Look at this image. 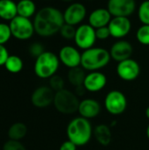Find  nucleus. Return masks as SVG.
I'll use <instances>...</instances> for the list:
<instances>
[{
    "label": "nucleus",
    "mask_w": 149,
    "mask_h": 150,
    "mask_svg": "<svg viewBox=\"0 0 149 150\" xmlns=\"http://www.w3.org/2000/svg\"><path fill=\"white\" fill-rule=\"evenodd\" d=\"M35 33L43 38H48L58 33L64 25L63 12L54 6H45L40 9L33 17Z\"/></svg>",
    "instance_id": "1"
},
{
    "label": "nucleus",
    "mask_w": 149,
    "mask_h": 150,
    "mask_svg": "<svg viewBox=\"0 0 149 150\" xmlns=\"http://www.w3.org/2000/svg\"><path fill=\"white\" fill-rule=\"evenodd\" d=\"M66 134L68 140L77 147L85 146L93 136V127L90 120L81 116L72 119L67 126Z\"/></svg>",
    "instance_id": "2"
},
{
    "label": "nucleus",
    "mask_w": 149,
    "mask_h": 150,
    "mask_svg": "<svg viewBox=\"0 0 149 150\" xmlns=\"http://www.w3.org/2000/svg\"><path fill=\"white\" fill-rule=\"evenodd\" d=\"M112 60L109 50L104 47H93L82 53L81 67L86 71H100Z\"/></svg>",
    "instance_id": "3"
},
{
    "label": "nucleus",
    "mask_w": 149,
    "mask_h": 150,
    "mask_svg": "<svg viewBox=\"0 0 149 150\" xmlns=\"http://www.w3.org/2000/svg\"><path fill=\"white\" fill-rule=\"evenodd\" d=\"M60 64L61 62L57 54L50 51H45L35 59L34 73L41 79H49L56 75Z\"/></svg>",
    "instance_id": "4"
},
{
    "label": "nucleus",
    "mask_w": 149,
    "mask_h": 150,
    "mask_svg": "<svg viewBox=\"0 0 149 150\" xmlns=\"http://www.w3.org/2000/svg\"><path fill=\"white\" fill-rule=\"evenodd\" d=\"M53 104L59 112L63 114H73L78 111L80 100L75 92L63 89L55 92Z\"/></svg>",
    "instance_id": "5"
},
{
    "label": "nucleus",
    "mask_w": 149,
    "mask_h": 150,
    "mask_svg": "<svg viewBox=\"0 0 149 150\" xmlns=\"http://www.w3.org/2000/svg\"><path fill=\"white\" fill-rule=\"evenodd\" d=\"M11 35L19 40H27L35 33L33 22L27 18L17 16L9 23Z\"/></svg>",
    "instance_id": "6"
},
{
    "label": "nucleus",
    "mask_w": 149,
    "mask_h": 150,
    "mask_svg": "<svg viewBox=\"0 0 149 150\" xmlns=\"http://www.w3.org/2000/svg\"><path fill=\"white\" fill-rule=\"evenodd\" d=\"M97 40L96 29L90 24H81L76 27L74 42L78 49L84 51L93 47Z\"/></svg>",
    "instance_id": "7"
},
{
    "label": "nucleus",
    "mask_w": 149,
    "mask_h": 150,
    "mask_svg": "<svg viewBox=\"0 0 149 150\" xmlns=\"http://www.w3.org/2000/svg\"><path fill=\"white\" fill-rule=\"evenodd\" d=\"M105 108L112 115H120L127 108V98L126 95L118 90L109 91L105 98Z\"/></svg>",
    "instance_id": "8"
},
{
    "label": "nucleus",
    "mask_w": 149,
    "mask_h": 150,
    "mask_svg": "<svg viewBox=\"0 0 149 150\" xmlns=\"http://www.w3.org/2000/svg\"><path fill=\"white\" fill-rule=\"evenodd\" d=\"M116 72L118 76L126 82H133L136 80L141 74V66L137 61L129 58L127 60L118 62Z\"/></svg>",
    "instance_id": "9"
},
{
    "label": "nucleus",
    "mask_w": 149,
    "mask_h": 150,
    "mask_svg": "<svg viewBox=\"0 0 149 150\" xmlns=\"http://www.w3.org/2000/svg\"><path fill=\"white\" fill-rule=\"evenodd\" d=\"M87 16L85 5L80 2L69 4L63 12L64 22L66 24L76 26L80 25Z\"/></svg>",
    "instance_id": "10"
},
{
    "label": "nucleus",
    "mask_w": 149,
    "mask_h": 150,
    "mask_svg": "<svg viewBox=\"0 0 149 150\" xmlns=\"http://www.w3.org/2000/svg\"><path fill=\"white\" fill-rule=\"evenodd\" d=\"M135 0H108L107 9L112 17H130L136 10Z\"/></svg>",
    "instance_id": "11"
},
{
    "label": "nucleus",
    "mask_w": 149,
    "mask_h": 150,
    "mask_svg": "<svg viewBox=\"0 0 149 150\" xmlns=\"http://www.w3.org/2000/svg\"><path fill=\"white\" fill-rule=\"evenodd\" d=\"M60 62L68 69H73L81 66L82 53L76 47L66 45L63 46L58 54Z\"/></svg>",
    "instance_id": "12"
},
{
    "label": "nucleus",
    "mask_w": 149,
    "mask_h": 150,
    "mask_svg": "<svg viewBox=\"0 0 149 150\" xmlns=\"http://www.w3.org/2000/svg\"><path fill=\"white\" fill-rule=\"evenodd\" d=\"M111 37L117 40H123L126 37L132 29V22L128 17H112L108 25Z\"/></svg>",
    "instance_id": "13"
},
{
    "label": "nucleus",
    "mask_w": 149,
    "mask_h": 150,
    "mask_svg": "<svg viewBox=\"0 0 149 150\" xmlns=\"http://www.w3.org/2000/svg\"><path fill=\"white\" fill-rule=\"evenodd\" d=\"M55 92L49 86H40L31 96L32 104L37 108H46L54 103Z\"/></svg>",
    "instance_id": "14"
},
{
    "label": "nucleus",
    "mask_w": 149,
    "mask_h": 150,
    "mask_svg": "<svg viewBox=\"0 0 149 150\" xmlns=\"http://www.w3.org/2000/svg\"><path fill=\"white\" fill-rule=\"evenodd\" d=\"M109 52L112 60L117 62H120L132 58L133 54V47L126 40H119L112 45Z\"/></svg>",
    "instance_id": "15"
},
{
    "label": "nucleus",
    "mask_w": 149,
    "mask_h": 150,
    "mask_svg": "<svg viewBox=\"0 0 149 150\" xmlns=\"http://www.w3.org/2000/svg\"><path fill=\"white\" fill-rule=\"evenodd\" d=\"M107 84V77L101 71H91L86 74L83 87L89 92H98Z\"/></svg>",
    "instance_id": "16"
},
{
    "label": "nucleus",
    "mask_w": 149,
    "mask_h": 150,
    "mask_svg": "<svg viewBox=\"0 0 149 150\" xmlns=\"http://www.w3.org/2000/svg\"><path fill=\"white\" fill-rule=\"evenodd\" d=\"M77 112L81 117L91 120L97 117L101 112V105L94 98H84L80 100Z\"/></svg>",
    "instance_id": "17"
},
{
    "label": "nucleus",
    "mask_w": 149,
    "mask_h": 150,
    "mask_svg": "<svg viewBox=\"0 0 149 150\" xmlns=\"http://www.w3.org/2000/svg\"><path fill=\"white\" fill-rule=\"evenodd\" d=\"M112 16L107 8H97L93 10L88 17V24L95 29L108 26Z\"/></svg>",
    "instance_id": "18"
},
{
    "label": "nucleus",
    "mask_w": 149,
    "mask_h": 150,
    "mask_svg": "<svg viewBox=\"0 0 149 150\" xmlns=\"http://www.w3.org/2000/svg\"><path fill=\"white\" fill-rule=\"evenodd\" d=\"M18 16L17 3L13 0H0V18L11 21Z\"/></svg>",
    "instance_id": "19"
},
{
    "label": "nucleus",
    "mask_w": 149,
    "mask_h": 150,
    "mask_svg": "<svg viewBox=\"0 0 149 150\" xmlns=\"http://www.w3.org/2000/svg\"><path fill=\"white\" fill-rule=\"evenodd\" d=\"M93 136L97 142L103 146H108L112 139L111 128L105 124L98 125L93 129Z\"/></svg>",
    "instance_id": "20"
},
{
    "label": "nucleus",
    "mask_w": 149,
    "mask_h": 150,
    "mask_svg": "<svg viewBox=\"0 0 149 150\" xmlns=\"http://www.w3.org/2000/svg\"><path fill=\"white\" fill-rule=\"evenodd\" d=\"M17 8L18 15L27 18L34 17L37 12L36 4L33 0H19L17 3Z\"/></svg>",
    "instance_id": "21"
},
{
    "label": "nucleus",
    "mask_w": 149,
    "mask_h": 150,
    "mask_svg": "<svg viewBox=\"0 0 149 150\" xmlns=\"http://www.w3.org/2000/svg\"><path fill=\"white\" fill-rule=\"evenodd\" d=\"M85 69H83L81 66L69 69L68 72V80L70 84L74 87H79L83 85V82L86 76Z\"/></svg>",
    "instance_id": "22"
},
{
    "label": "nucleus",
    "mask_w": 149,
    "mask_h": 150,
    "mask_svg": "<svg viewBox=\"0 0 149 150\" xmlns=\"http://www.w3.org/2000/svg\"><path fill=\"white\" fill-rule=\"evenodd\" d=\"M27 134V127L22 122H16L12 124L8 130V137L10 140L19 141L25 138Z\"/></svg>",
    "instance_id": "23"
},
{
    "label": "nucleus",
    "mask_w": 149,
    "mask_h": 150,
    "mask_svg": "<svg viewBox=\"0 0 149 150\" xmlns=\"http://www.w3.org/2000/svg\"><path fill=\"white\" fill-rule=\"evenodd\" d=\"M4 67L6 70L9 71L10 73L17 74V73H19L23 69L24 63H23L22 59L19 56L11 54V55H9L8 59L6 60L4 63Z\"/></svg>",
    "instance_id": "24"
},
{
    "label": "nucleus",
    "mask_w": 149,
    "mask_h": 150,
    "mask_svg": "<svg viewBox=\"0 0 149 150\" xmlns=\"http://www.w3.org/2000/svg\"><path fill=\"white\" fill-rule=\"evenodd\" d=\"M137 15L142 25H149V0L143 1L138 7Z\"/></svg>",
    "instance_id": "25"
},
{
    "label": "nucleus",
    "mask_w": 149,
    "mask_h": 150,
    "mask_svg": "<svg viewBox=\"0 0 149 150\" xmlns=\"http://www.w3.org/2000/svg\"><path fill=\"white\" fill-rule=\"evenodd\" d=\"M136 40L143 46H149V25H141L137 29Z\"/></svg>",
    "instance_id": "26"
},
{
    "label": "nucleus",
    "mask_w": 149,
    "mask_h": 150,
    "mask_svg": "<svg viewBox=\"0 0 149 150\" xmlns=\"http://www.w3.org/2000/svg\"><path fill=\"white\" fill-rule=\"evenodd\" d=\"M11 32L9 24L0 22V45L6 44L11 38Z\"/></svg>",
    "instance_id": "27"
},
{
    "label": "nucleus",
    "mask_w": 149,
    "mask_h": 150,
    "mask_svg": "<svg viewBox=\"0 0 149 150\" xmlns=\"http://www.w3.org/2000/svg\"><path fill=\"white\" fill-rule=\"evenodd\" d=\"M64 86H65V81L61 76L54 75L51 78H49V87L54 92H57L59 91L65 89Z\"/></svg>",
    "instance_id": "28"
},
{
    "label": "nucleus",
    "mask_w": 149,
    "mask_h": 150,
    "mask_svg": "<svg viewBox=\"0 0 149 150\" xmlns=\"http://www.w3.org/2000/svg\"><path fill=\"white\" fill-rule=\"evenodd\" d=\"M76 26L64 23V25L61 28L59 33L65 40H74L75 35H76Z\"/></svg>",
    "instance_id": "29"
},
{
    "label": "nucleus",
    "mask_w": 149,
    "mask_h": 150,
    "mask_svg": "<svg viewBox=\"0 0 149 150\" xmlns=\"http://www.w3.org/2000/svg\"><path fill=\"white\" fill-rule=\"evenodd\" d=\"M28 51H29V54L32 57H35V59L45 52L44 46L41 43H40V42H33V43H32L29 46Z\"/></svg>",
    "instance_id": "30"
},
{
    "label": "nucleus",
    "mask_w": 149,
    "mask_h": 150,
    "mask_svg": "<svg viewBox=\"0 0 149 150\" xmlns=\"http://www.w3.org/2000/svg\"><path fill=\"white\" fill-rule=\"evenodd\" d=\"M3 150H26V149L19 141L9 140L4 144Z\"/></svg>",
    "instance_id": "31"
},
{
    "label": "nucleus",
    "mask_w": 149,
    "mask_h": 150,
    "mask_svg": "<svg viewBox=\"0 0 149 150\" xmlns=\"http://www.w3.org/2000/svg\"><path fill=\"white\" fill-rule=\"evenodd\" d=\"M96 35H97V39L100 40H105L109 39L111 37V33H110L109 27L104 26V27L96 29Z\"/></svg>",
    "instance_id": "32"
},
{
    "label": "nucleus",
    "mask_w": 149,
    "mask_h": 150,
    "mask_svg": "<svg viewBox=\"0 0 149 150\" xmlns=\"http://www.w3.org/2000/svg\"><path fill=\"white\" fill-rule=\"evenodd\" d=\"M9 52L4 45H0V66H4L6 60L9 57Z\"/></svg>",
    "instance_id": "33"
},
{
    "label": "nucleus",
    "mask_w": 149,
    "mask_h": 150,
    "mask_svg": "<svg viewBox=\"0 0 149 150\" xmlns=\"http://www.w3.org/2000/svg\"><path fill=\"white\" fill-rule=\"evenodd\" d=\"M76 149H77V146L75 143H73L69 140H67L61 143L59 150H76Z\"/></svg>",
    "instance_id": "34"
},
{
    "label": "nucleus",
    "mask_w": 149,
    "mask_h": 150,
    "mask_svg": "<svg viewBox=\"0 0 149 150\" xmlns=\"http://www.w3.org/2000/svg\"><path fill=\"white\" fill-rule=\"evenodd\" d=\"M61 1L63 3H68V4H72L76 2V0H61Z\"/></svg>",
    "instance_id": "35"
},
{
    "label": "nucleus",
    "mask_w": 149,
    "mask_h": 150,
    "mask_svg": "<svg viewBox=\"0 0 149 150\" xmlns=\"http://www.w3.org/2000/svg\"><path fill=\"white\" fill-rule=\"evenodd\" d=\"M145 115H146V117L149 120V106L147 107V109H146V111H145Z\"/></svg>",
    "instance_id": "36"
},
{
    "label": "nucleus",
    "mask_w": 149,
    "mask_h": 150,
    "mask_svg": "<svg viewBox=\"0 0 149 150\" xmlns=\"http://www.w3.org/2000/svg\"><path fill=\"white\" fill-rule=\"evenodd\" d=\"M147 137L148 138L149 140V123L148 125V127H147Z\"/></svg>",
    "instance_id": "37"
},
{
    "label": "nucleus",
    "mask_w": 149,
    "mask_h": 150,
    "mask_svg": "<svg viewBox=\"0 0 149 150\" xmlns=\"http://www.w3.org/2000/svg\"><path fill=\"white\" fill-rule=\"evenodd\" d=\"M87 1H96V0H87Z\"/></svg>",
    "instance_id": "38"
}]
</instances>
